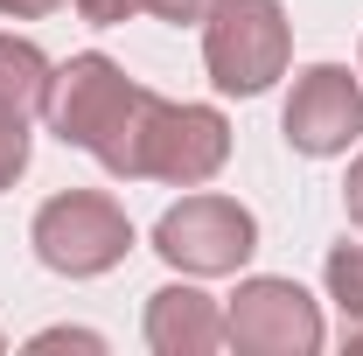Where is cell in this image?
<instances>
[{"mask_svg": "<svg viewBox=\"0 0 363 356\" xmlns=\"http://www.w3.org/2000/svg\"><path fill=\"white\" fill-rule=\"evenodd\" d=\"M105 175L119 182H168V189H203L230 161V119L217 105H175L161 91L140 84L133 112L119 119V133L91 154Z\"/></svg>", "mask_w": 363, "mask_h": 356, "instance_id": "1", "label": "cell"}, {"mask_svg": "<svg viewBox=\"0 0 363 356\" xmlns=\"http://www.w3.org/2000/svg\"><path fill=\"white\" fill-rule=\"evenodd\" d=\"M203 63L210 84L230 98H259L294 63V21L279 0H217L203 21Z\"/></svg>", "mask_w": 363, "mask_h": 356, "instance_id": "2", "label": "cell"}, {"mask_svg": "<svg viewBox=\"0 0 363 356\" xmlns=\"http://www.w3.org/2000/svg\"><path fill=\"white\" fill-rule=\"evenodd\" d=\"M28 245H35V259H43L49 272H63V279H98V272H112L133 252V223H126V210H119L105 189H63V196H49L43 210H35Z\"/></svg>", "mask_w": 363, "mask_h": 356, "instance_id": "3", "label": "cell"}, {"mask_svg": "<svg viewBox=\"0 0 363 356\" xmlns=\"http://www.w3.org/2000/svg\"><path fill=\"white\" fill-rule=\"evenodd\" d=\"M154 252L189 279H224L259 252V217L230 196H182L175 210H161L154 223Z\"/></svg>", "mask_w": 363, "mask_h": 356, "instance_id": "4", "label": "cell"}, {"mask_svg": "<svg viewBox=\"0 0 363 356\" xmlns=\"http://www.w3.org/2000/svg\"><path fill=\"white\" fill-rule=\"evenodd\" d=\"M140 84L105 56V49H84V56H70V63H56L49 70V98H43V119L49 133L63 140V147H84L98 154L105 140L119 133V119L133 112Z\"/></svg>", "mask_w": 363, "mask_h": 356, "instance_id": "5", "label": "cell"}, {"mask_svg": "<svg viewBox=\"0 0 363 356\" xmlns=\"http://www.w3.org/2000/svg\"><path fill=\"white\" fill-rule=\"evenodd\" d=\"M224 343L245 356H315L321 350V308L308 301L301 279H279V272L238 279V294L224 308Z\"/></svg>", "mask_w": 363, "mask_h": 356, "instance_id": "6", "label": "cell"}, {"mask_svg": "<svg viewBox=\"0 0 363 356\" xmlns=\"http://www.w3.org/2000/svg\"><path fill=\"white\" fill-rule=\"evenodd\" d=\"M279 133L294 154L328 161V154H350L363 140V84L342 63H308L294 91H286V112H279Z\"/></svg>", "mask_w": 363, "mask_h": 356, "instance_id": "7", "label": "cell"}, {"mask_svg": "<svg viewBox=\"0 0 363 356\" xmlns=\"http://www.w3.org/2000/svg\"><path fill=\"white\" fill-rule=\"evenodd\" d=\"M147 350L154 356L224 350V308L203 287H161V294H147Z\"/></svg>", "mask_w": 363, "mask_h": 356, "instance_id": "8", "label": "cell"}, {"mask_svg": "<svg viewBox=\"0 0 363 356\" xmlns=\"http://www.w3.org/2000/svg\"><path fill=\"white\" fill-rule=\"evenodd\" d=\"M49 63L35 43H21V35H0V112H21V119H35L49 98Z\"/></svg>", "mask_w": 363, "mask_h": 356, "instance_id": "9", "label": "cell"}, {"mask_svg": "<svg viewBox=\"0 0 363 356\" xmlns=\"http://www.w3.org/2000/svg\"><path fill=\"white\" fill-rule=\"evenodd\" d=\"M328 301L342 308V350H363V245L328 252Z\"/></svg>", "mask_w": 363, "mask_h": 356, "instance_id": "10", "label": "cell"}, {"mask_svg": "<svg viewBox=\"0 0 363 356\" xmlns=\"http://www.w3.org/2000/svg\"><path fill=\"white\" fill-rule=\"evenodd\" d=\"M28 168V119L21 112H0V189H14Z\"/></svg>", "mask_w": 363, "mask_h": 356, "instance_id": "11", "label": "cell"}, {"mask_svg": "<svg viewBox=\"0 0 363 356\" xmlns=\"http://www.w3.org/2000/svg\"><path fill=\"white\" fill-rule=\"evenodd\" d=\"M147 0H77V14H84L91 28H119V21H133Z\"/></svg>", "mask_w": 363, "mask_h": 356, "instance_id": "12", "label": "cell"}, {"mask_svg": "<svg viewBox=\"0 0 363 356\" xmlns=\"http://www.w3.org/2000/svg\"><path fill=\"white\" fill-rule=\"evenodd\" d=\"M210 7H217V0H147V14H161V21H175V28L210 21Z\"/></svg>", "mask_w": 363, "mask_h": 356, "instance_id": "13", "label": "cell"}, {"mask_svg": "<svg viewBox=\"0 0 363 356\" xmlns=\"http://www.w3.org/2000/svg\"><path fill=\"white\" fill-rule=\"evenodd\" d=\"M35 350H105V335H91V328H43Z\"/></svg>", "mask_w": 363, "mask_h": 356, "instance_id": "14", "label": "cell"}, {"mask_svg": "<svg viewBox=\"0 0 363 356\" xmlns=\"http://www.w3.org/2000/svg\"><path fill=\"white\" fill-rule=\"evenodd\" d=\"M342 210H350V223L363 230V154L350 161V182H342Z\"/></svg>", "mask_w": 363, "mask_h": 356, "instance_id": "15", "label": "cell"}, {"mask_svg": "<svg viewBox=\"0 0 363 356\" xmlns=\"http://www.w3.org/2000/svg\"><path fill=\"white\" fill-rule=\"evenodd\" d=\"M56 7H70V0H0V14H14V21H43Z\"/></svg>", "mask_w": 363, "mask_h": 356, "instance_id": "16", "label": "cell"}, {"mask_svg": "<svg viewBox=\"0 0 363 356\" xmlns=\"http://www.w3.org/2000/svg\"><path fill=\"white\" fill-rule=\"evenodd\" d=\"M0 350H7V343H0Z\"/></svg>", "mask_w": 363, "mask_h": 356, "instance_id": "17", "label": "cell"}]
</instances>
